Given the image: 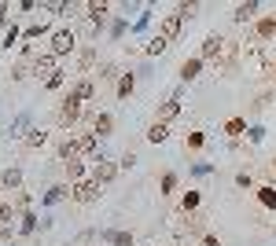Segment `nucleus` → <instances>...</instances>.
I'll list each match as a JSON object with an SVG mask.
<instances>
[{"instance_id":"f257e3e1","label":"nucleus","mask_w":276,"mask_h":246,"mask_svg":"<svg viewBox=\"0 0 276 246\" xmlns=\"http://www.w3.org/2000/svg\"><path fill=\"white\" fill-rule=\"evenodd\" d=\"M74 29H55L52 33V55L59 59V55H67V52H74Z\"/></svg>"},{"instance_id":"f03ea898","label":"nucleus","mask_w":276,"mask_h":246,"mask_svg":"<svg viewBox=\"0 0 276 246\" xmlns=\"http://www.w3.org/2000/svg\"><path fill=\"white\" fill-rule=\"evenodd\" d=\"M70 195L78 198V202H96V198H100L103 191H100V184L88 177V180H81V184H74V191H70Z\"/></svg>"},{"instance_id":"7ed1b4c3","label":"nucleus","mask_w":276,"mask_h":246,"mask_svg":"<svg viewBox=\"0 0 276 246\" xmlns=\"http://www.w3.org/2000/svg\"><path fill=\"white\" fill-rule=\"evenodd\" d=\"M114 173H118V165H114V162H107V158H100L96 165H92V180H96L100 188H103L107 180H114Z\"/></svg>"},{"instance_id":"20e7f679","label":"nucleus","mask_w":276,"mask_h":246,"mask_svg":"<svg viewBox=\"0 0 276 246\" xmlns=\"http://www.w3.org/2000/svg\"><path fill=\"white\" fill-rule=\"evenodd\" d=\"M78 118H81V103L74 99V96H67V99H63V111H59V121L70 125V121H78Z\"/></svg>"},{"instance_id":"39448f33","label":"nucleus","mask_w":276,"mask_h":246,"mask_svg":"<svg viewBox=\"0 0 276 246\" xmlns=\"http://www.w3.org/2000/svg\"><path fill=\"white\" fill-rule=\"evenodd\" d=\"M29 121H34L29 114H19V118L11 121V129H8V132H11V140H26V136L34 132V129H29Z\"/></svg>"},{"instance_id":"423d86ee","label":"nucleus","mask_w":276,"mask_h":246,"mask_svg":"<svg viewBox=\"0 0 276 246\" xmlns=\"http://www.w3.org/2000/svg\"><path fill=\"white\" fill-rule=\"evenodd\" d=\"M55 70H59V66H55V55H52V52L34 55V74H48V78H52Z\"/></svg>"},{"instance_id":"0eeeda50","label":"nucleus","mask_w":276,"mask_h":246,"mask_svg":"<svg viewBox=\"0 0 276 246\" xmlns=\"http://www.w3.org/2000/svg\"><path fill=\"white\" fill-rule=\"evenodd\" d=\"M180 22H184V15H180V11L166 15V22H162V37H166V41H173V37L180 33Z\"/></svg>"},{"instance_id":"6e6552de","label":"nucleus","mask_w":276,"mask_h":246,"mask_svg":"<svg viewBox=\"0 0 276 246\" xmlns=\"http://www.w3.org/2000/svg\"><path fill=\"white\" fill-rule=\"evenodd\" d=\"M74 188H67V184H55V188H48V191H44V198H41V206H55L59 202V198H67Z\"/></svg>"},{"instance_id":"1a4fd4ad","label":"nucleus","mask_w":276,"mask_h":246,"mask_svg":"<svg viewBox=\"0 0 276 246\" xmlns=\"http://www.w3.org/2000/svg\"><path fill=\"white\" fill-rule=\"evenodd\" d=\"M199 70H203V55H199V59H184V66H180V81H195V78H199Z\"/></svg>"},{"instance_id":"9d476101","label":"nucleus","mask_w":276,"mask_h":246,"mask_svg":"<svg viewBox=\"0 0 276 246\" xmlns=\"http://www.w3.org/2000/svg\"><path fill=\"white\" fill-rule=\"evenodd\" d=\"M180 114V96H173V99H166L162 107H159V121H173Z\"/></svg>"},{"instance_id":"9b49d317","label":"nucleus","mask_w":276,"mask_h":246,"mask_svg":"<svg viewBox=\"0 0 276 246\" xmlns=\"http://www.w3.org/2000/svg\"><path fill=\"white\" fill-rule=\"evenodd\" d=\"M221 52H225V41H221L218 33L203 41V59H213V55H221Z\"/></svg>"},{"instance_id":"f8f14e48","label":"nucleus","mask_w":276,"mask_h":246,"mask_svg":"<svg viewBox=\"0 0 276 246\" xmlns=\"http://www.w3.org/2000/svg\"><path fill=\"white\" fill-rule=\"evenodd\" d=\"M0 184H4L8 191H11V188H19V184H22V169H19V165H8V169H4V177H0Z\"/></svg>"},{"instance_id":"ddd939ff","label":"nucleus","mask_w":276,"mask_h":246,"mask_svg":"<svg viewBox=\"0 0 276 246\" xmlns=\"http://www.w3.org/2000/svg\"><path fill=\"white\" fill-rule=\"evenodd\" d=\"M111 129H114V118H111V114H96L92 132H96V136H111Z\"/></svg>"},{"instance_id":"4468645a","label":"nucleus","mask_w":276,"mask_h":246,"mask_svg":"<svg viewBox=\"0 0 276 246\" xmlns=\"http://www.w3.org/2000/svg\"><path fill=\"white\" fill-rule=\"evenodd\" d=\"M103 242H111V246H133V235L129 232H100Z\"/></svg>"},{"instance_id":"2eb2a0df","label":"nucleus","mask_w":276,"mask_h":246,"mask_svg":"<svg viewBox=\"0 0 276 246\" xmlns=\"http://www.w3.org/2000/svg\"><path fill=\"white\" fill-rule=\"evenodd\" d=\"M166 136H170V125H166V121H155V125L147 129V140H151V144H162Z\"/></svg>"},{"instance_id":"dca6fc26","label":"nucleus","mask_w":276,"mask_h":246,"mask_svg":"<svg viewBox=\"0 0 276 246\" xmlns=\"http://www.w3.org/2000/svg\"><path fill=\"white\" fill-rule=\"evenodd\" d=\"M107 11H111V8H107V4H88V22H92V26H103V19H107Z\"/></svg>"},{"instance_id":"f3484780","label":"nucleus","mask_w":276,"mask_h":246,"mask_svg":"<svg viewBox=\"0 0 276 246\" xmlns=\"http://www.w3.org/2000/svg\"><path fill=\"white\" fill-rule=\"evenodd\" d=\"M70 96L74 99H78V103H85V99H92V81L85 78V81H78V85H74V92H70Z\"/></svg>"},{"instance_id":"a211bd4d","label":"nucleus","mask_w":276,"mask_h":246,"mask_svg":"<svg viewBox=\"0 0 276 246\" xmlns=\"http://www.w3.org/2000/svg\"><path fill=\"white\" fill-rule=\"evenodd\" d=\"M59 158H63V162L78 158V140H63V144H59Z\"/></svg>"},{"instance_id":"6ab92c4d","label":"nucleus","mask_w":276,"mask_h":246,"mask_svg":"<svg viewBox=\"0 0 276 246\" xmlns=\"http://www.w3.org/2000/svg\"><path fill=\"white\" fill-rule=\"evenodd\" d=\"M166 48H170V41L159 33V37H151V41H147V48H144V52H147V55H162Z\"/></svg>"},{"instance_id":"aec40b11","label":"nucleus","mask_w":276,"mask_h":246,"mask_svg":"<svg viewBox=\"0 0 276 246\" xmlns=\"http://www.w3.org/2000/svg\"><path fill=\"white\" fill-rule=\"evenodd\" d=\"M67 177H70L74 184H81V180H85V162H78V158L67 162Z\"/></svg>"},{"instance_id":"412c9836","label":"nucleus","mask_w":276,"mask_h":246,"mask_svg":"<svg viewBox=\"0 0 276 246\" xmlns=\"http://www.w3.org/2000/svg\"><path fill=\"white\" fill-rule=\"evenodd\" d=\"M272 33H276V15H269V19L258 22V37H262V41H269Z\"/></svg>"},{"instance_id":"4be33fe9","label":"nucleus","mask_w":276,"mask_h":246,"mask_svg":"<svg viewBox=\"0 0 276 246\" xmlns=\"http://www.w3.org/2000/svg\"><path fill=\"white\" fill-rule=\"evenodd\" d=\"M258 202L265 209H276V188H258Z\"/></svg>"},{"instance_id":"5701e85b","label":"nucleus","mask_w":276,"mask_h":246,"mask_svg":"<svg viewBox=\"0 0 276 246\" xmlns=\"http://www.w3.org/2000/svg\"><path fill=\"white\" fill-rule=\"evenodd\" d=\"M254 11H258L254 0H251V4H239V8H236V22H251V19H254Z\"/></svg>"},{"instance_id":"b1692460","label":"nucleus","mask_w":276,"mask_h":246,"mask_svg":"<svg viewBox=\"0 0 276 246\" xmlns=\"http://www.w3.org/2000/svg\"><path fill=\"white\" fill-rule=\"evenodd\" d=\"M199 202H203V198H199V191H188V195L180 198V209H184V213H192V209H199Z\"/></svg>"},{"instance_id":"393cba45","label":"nucleus","mask_w":276,"mask_h":246,"mask_svg":"<svg viewBox=\"0 0 276 246\" xmlns=\"http://www.w3.org/2000/svg\"><path fill=\"white\" fill-rule=\"evenodd\" d=\"M133 88H136V78H133V74H126V78L118 81V99H126L129 92H133Z\"/></svg>"},{"instance_id":"a878e982","label":"nucleus","mask_w":276,"mask_h":246,"mask_svg":"<svg viewBox=\"0 0 276 246\" xmlns=\"http://www.w3.org/2000/svg\"><path fill=\"white\" fill-rule=\"evenodd\" d=\"M225 132H228V136H239V132H247V121H243V118H232V121H225Z\"/></svg>"},{"instance_id":"bb28decb","label":"nucleus","mask_w":276,"mask_h":246,"mask_svg":"<svg viewBox=\"0 0 276 246\" xmlns=\"http://www.w3.org/2000/svg\"><path fill=\"white\" fill-rule=\"evenodd\" d=\"M44 140H48V132H44V129H34V132L26 136V147H44Z\"/></svg>"},{"instance_id":"cd10ccee","label":"nucleus","mask_w":276,"mask_h":246,"mask_svg":"<svg viewBox=\"0 0 276 246\" xmlns=\"http://www.w3.org/2000/svg\"><path fill=\"white\" fill-rule=\"evenodd\" d=\"M34 228H37V217H34V213H22V224H19V232H22V235H34Z\"/></svg>"},{"instance_id":"c85d7f7f","label":"nucleus","mask_w":276,"mask_h":246,"mask_svg":"<svg viewBox=\"0 0 276 246\" xmlns=\"http://www.w3.org/2000/svg\"><path fill=\"white\" fill-rule=\"evenodd\" d=\"M15 221V213H11V202H0V228L4 224H11Z\"/></svg>"},{"instance_id":"c756f323","label":"nucleus","mask_w":276,"mask_h":246,"mask_svg":"<svg viewBox=\"0 0 276 246\" xmlns=\"http://www.w3.org/2000/svg\"><path fill=\"white\" fill-rule=\"evenodd\" d=\"M173 188H177V173H166V177H162V191L170 195Z\"/></svg>"},{"instance_id":"7c9ffc66","label":"nucleus","mask_w":276,"mask_h":246,"mask_svg":"<svg viewBox=\"0 0 276 246\" xmlns=\"http://www.w3.org/2000/svg\"><path fill=\"white\" fill-rule=\"evenodd\" d=\"M63 81H67V78H63V70H55V74H52V78L44 81V85H48V88H63Z\"/></svg>"},{"instance_id":"2f4dec72","label":"nucleus","mask_w":276,"mask_h":246,"mask_svg":"<svg viewBox=\"0 0 276 246\" xmlns=\"http://www.w3.org/2000/svg\"><path fill=\"white\" fill-rule=\"evenodd\" d=\"M203 144H206V136H203V132H192V136H188V147H192V151H199Z\"/></svg>"},{"instance_id":"473e14b6","label":"nucleus","mask_w":276,"mask_h":246,"mask_svg":"<svg viewBox=\"0 0 276 246\" xmlns=\"http://www.w3.org/2000/svg\"><path fill=\"white\" fill-rule=\"evenodd\" d=\"M192 173H195V177H206V173H213V165H210V162H199Z\"/></svg>"},{"instance_id":"72a5a7b5","label":"nucleus","mask_w":276,"mask_h":246,"mask_svg":"<svg viewBox=\"0 0 276 246\" xmlns=\"http://www.w3.org/2000/svg\"><path fill=\"white\" fill-rule=\"evenodd\" d=\"M247 132H251V140H254V144H262V140H265V129H262V125H254V129H247Z\"/></svg>"},{"instance_id":"f704fd0d","label":"nucleus","mask_w":276,"mask_h":246,"mask_svg":"<svg viewBox=\"0 0 276 246\" xmlns=\"http://www.w3.org/2000/svg\"><path fill=\"white\" fill-rule=\"evenodd\" d=\"M15 37H19V26H11L8 33H4V48H11V44H15Z\"/></svg>"},{"instance_id":"c9c22d12","label":"nucleus","mask_w":276,"mask_h":246,"mask_svg":"<svg viewBox=\"0 0 276 246\" xmlns=\"http://www.w3.org/2000/svg\"><path fill=\"white\" fill-rule=\"evenodd\" d=\"M147 22H151V11H144V15H140V19H136V22H133V29H147Z\"/></svg>"},{"instance_id":"e433bc0d","label":"nucleus","mask_w":276,"mask_h":246,"mask_svg":"<svg viewBox=\"0 0 276 246\" xmlns=\"http://www.w3.org/2000/svg\"><path fill=\"white\" fill-rule=\"evenodd\" d=\"M41 33H44V22H41V26H26V37H29V41L41 37Z\"/></svg>"},{"instance_id":"4c0bfd02","label":"nucleus","mask_w":276,"mask_h":246,"mask_svg":"<svg viewBox=\"0 0 276 246\" xmlns=\"http://www.w3.org/2000/svg\"><path fill=\"white\" fill-rule=\"evenodd\" d=\"M236 184L239 188H251V173H236Z\"/></svg>"},{"instance_id":"58836bf2","label":"nucleus","mask_w":276,"mask_h":246,"mask_svg":"<svg viewBox=\"0 0 276 246\" xmlns=\"http://www.w3.org/2000/svg\"><path fill=\"white\" fill-rule=\"evenodd\" d=\"M15 235V224H4V228H0V239H11Z\"/></svg>"},{"instance_id":"ea45409f","label":"nucleus","mask_w":276,"mask_h":246,"mask_svg":"<svg viewBox=\"0 0 276 246\" xmlns=\"http://www.w3.org/2000/svg\"><path fill=\"white\" fill-rule=\"evenodd\" d=\"M203 246H221V239L218 235H203Z\"/></svg>"}]
</instances>
